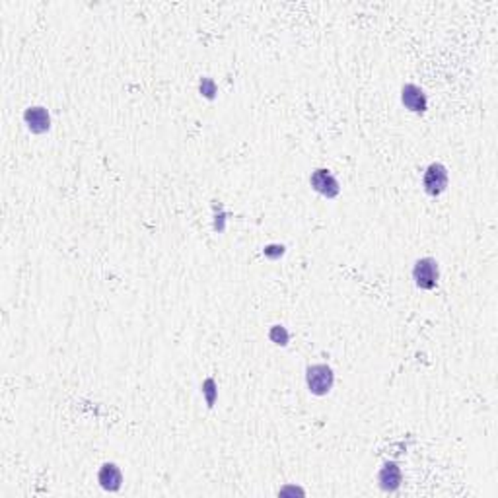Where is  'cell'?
Segmentation results:
<instances>
[{
  "label": "cell",
  "instance_id": "cell-3",
  "mask_svg": "<svg viewBox=\"0 0 498 498\" xmlns=\"http://www.w3.org/2000/svg\"><path fill=\"white\" fill-rule=\"evenodd\" d=\"M423 187L426 195L438 197L448 189V170L440 162H434L426 167L423 177Z\"/></svg>",
  "mask_w": 498,
  "mask_h": 498
},
{
  "label": "cell",
  "instance_id": "cell-12",
  "mask_svg": "<svg viewBox=\"0 0 498 498\" xmlns=\"http://www.w3.org/2000/svg\"><path fill=\"white\" fill-rule=\"evenodd\" d=\"M284 251H286V248H284V245H281V243H271V245H267V248L263 249L265 257L271 259V261H276V259L283 257Z\"/></svg>",
  "mask_w": 498,
  "mask_h": 498
},
{
  "label": "cell",
  "instance_id": "cell-10",
  "mask_svg": "<svg viewBox=\"0 0 498 498\" xmlns=\"http://www.w3.org/2000/svg\"><path fill=\"white\" fill-rule=\"evenodd\" d=\"M199 91L200 96H205L207 100H215L216 94H218V86H216V82L210 76H203L199 82Z\"/></svg>",
  "mask_w": 498,
  "mask_h": 498
},
{
  "label": "cell",
  "instance_id": "cell-4",
  "mask_svg": "<svg viewBox=\"0 0 498 498\" xmlns=\"http://www.w3.org/2000/svg\"><path fill=\"white\" fill-rule=\"evenodd\" d=\"M309 185H312L314 191L324 195L327 199H335V197H339L340 193V185L339 181H337V177H335L329 170H325V167H317V170L312 172V175H309Z\"/></svg>",
  "mask_w": 498,
  "mask_h": 498
},
{
  "label": "cell",
  "instance_id": "cell-8",
  "mask_svg": "<svg viewBox=\"0 0 498 498\" xmlns=\"http://www.w3.org/2000/svg\"><path fill=\"white\" fill-rule=\"evenodd\" d=\"M98 481H100L101 489L109 490V492H117L123 485V473L115 464H103L101 465L100 473H98Z\"/></svg>",
  "mask_w": 498,
  "mask_h": 498
},
{
  "label": "cell",
  "instance_id": "cell-9",
  "mask_svg": "<svg viewBox=\"0 0 498 498\" xmlns=\"http://www.w3.org/2000/svg\"><path fill=\"white\" fill-rule=\"evenodd\" d=\"M269 339L273 340L274 345L286 347L288 340H290V333L286 331V327H283V325H273V327L269 329Z\"/></svg>",
  "mask_w": 498,
  "mask_h": 498
},
{
  "label": "cell",
  "instance_id": "cell-11",
  "mask_svg": "<svg viewBox=\"0 0 498 498\" xmlns=\"http://www.w3.org/2000/svg\"><path fill=\"white\" fill-rule=\"evenodd\" d=\"M203 395H205V399H207L208 409L215 407L216 397H218V390H216L215 378H207V380L203 382Z\"/></svg>",
  "mask_w": 498,
  "mask_h": 498
},
{
  "label": "cell",
  "instance_id": "cell-5",
  "mask_svg": "<svg viewBox=\"0 0 498 498\" xmlns=\"http://www.w3.org/2000/svg\"><path fill=\"white\" fill-rule=\"evenodd\" d=\"M401 103L413 113H424L428 109V98L423 88L416 84H405L401 88Z\"/></svg>",
  "mask_w": 498,
  "mask_h": 498
},
{
  "label": "cell",
  "instance_id": "cell-2",
  "mask_svg": "<svg viewBox=\"0 0 498 498\" xmlns=\"http://www.w3.org/2000/svg\"><path fill=\"white\" fill-rule=\"evenodd\" d=\"M413 281L421 290H434L440 281V267L432 257L419 259L413 267Z\"/></svg>",
  "mask_w": 498,
  "mask_h": 498
},
{
  "label": "cell",
  "instance_id": "cell-6",
  "mask_svg": "<svg viewBox=\"0 0 498 498\" xmlns=\"http://www.w3.org/2000/svg\"><path fill=\"white\" fill-rule=\"evenodd\" d=\"M24 121L34 134H45L51 129L49 111L42 106H34L24 111Z\"/></svg>",
  "mask_w": 498,
  "mask_h": 498
},
{
  "label": "cell",
  "instance_id": "cell-7",
  "mask_svg": "<svg viewBox=\"0 0 498 498\" xmlns=\"http://www.w3.org/2000/svg\"><path fill=\"white\" fill-rule=\"evenodd\" d=\"M378 483H380V489L385 492H395L403 483V473H401V467L395 461H385L378 473Z\"/></svg>",
  "mask_w": 498,
  "mask_h": 498
},
{
  "label": "cell",
  "instance_id": "cell-1",
  "mask_svg": "<svg viewBox=\"0 0 498 498\" xmlns=\"http://www.w3.org/2000/svg\"><path fill=\"white\" fill-rule=\"evenodd\" d=\"M306 383L309 393L317 397H324L333 390L335 383V374L329 364H312L306 370Z\"/></svg>",
  "mask_w": 498,
  "mask_h": 498
}]
</instances>
